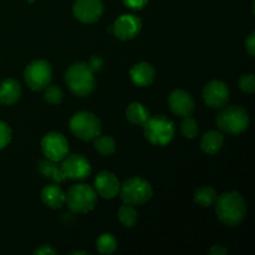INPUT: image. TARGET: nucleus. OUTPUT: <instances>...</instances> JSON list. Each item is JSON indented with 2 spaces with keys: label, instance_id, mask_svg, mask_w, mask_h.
Listing matches in <instances>:
<instances>
[{
  "label": "nucleus",
  "instance_id": "72a5a7b5",
  "mask_svg": "<svg viewBox=\"0 0 255 255\" xmlns=\"http://www.w3.org/2000/svg\"><path fill=\"white\" fill-rule=\"evenodd\" d=\"M209 254L211 255H227L228 254V251L227 248H224L223 246H213L209 251Z\"/></svg>",
  "mask_w": 255,
  "mask_h": 255
},
{
  "label": "nucleus",
  "instance_id": "f8f14e48",
  "mask_svg": "<svg viewBox=\"0 0 255 255\" xmlns=\"http://www.w3.org/2000/svg\"><path fill=\"white\" fill-rule=\"evenodd\" d=\"M72 11L79 21L92 24L102 16L104 4L101 0H76Z\"/></svg>",
  "mask_w": 255,
  "mask_h": 255
},
{
  "label": "nucleus",
  "instance_id": "c9c22d12",
  "mask_svg": "<svg viewBox=\"0 0 255 255\" xmlns=\"http://www.w3.org/2000/svg\"><path fill=\"white\" fill-rule=\"evenodd\" d=\"M107 31H109V32H114V26H110Z\"/></svg>",
  "mask_w": 255,
  "mask_h": 255
},
{
  "label": "nucleus",
  "instance_id": "5701e85b",
  "mask_svg": "<svg viewBox=\"0 0 255 255\" xmlns=\"http://www.w3.org/2000/svg\"><path fill=\"white\" fill-rule=\"evenodd\" d=\"M95 148L102 156H111L116 151V142L111 136H101L95 138Z\"/></svg>",
  "mask_w": 255,
  "mask_h": 255
},
{
  "label": "nucleus",
  "instance_id": "c756f323",
  "mask_svg": "<svg viewBox=\"0 0 255 255\" xmlns=\"http://www.w3.org/2000/svg\"><path fill=\"white\" fill-rule=\"evenodd\" d=\"M148 0H124V4L132 10H141L147 5Z\"/></svg>",
  "mask_w": 255,
  "mask_h": 255
},
{
  "label": "nucleus",
  "instance_id": "9d476101",
  "mask_svg": "<svg viewBox=\"0 0 255 255\" xmlns=\"http://www.w3.org/2000/svg\"><path fill=\"white\" fill-rule=\"evenodd\" d=\"M60 167H61L65 178L72 179V181L86 179L91 174L92 171L89 159L85 158L81 154L66 156L62 159V163L60 164Z\"/></svg>",
  "mask_w": 255,
  "mask_h": 255
},
{
  "label": "nucleus",
  "instance_id": "aec40b11",
  "mask_svg": "<svg viewBox=\"0 0 255 255\" xmlns=\"http://www.w3.org/2000/svg\"><path fill=\"white\" fill-rule=\"evenodd\" d=\"M57 162L51 161V159H41L39 162V172L42 177L47 179H51V181L56 182V183H61L64 182L65 176L61 171V167L57 166Z\"/></svg>",
  "mask_w": 255,
  "mask_h": 255
},
{
  "label": "nucleus",
  "instance_id": "39448f33",
  "mask_svg": "<svg viewBox=\"0 0 255 255\" xmlns=\"http://www.w3.org/2000/svg\"><path fill=\"white\" fill-rule=\"evenodd\" d=\"M119 194L121 196L124 203L134 207L148 202L152 198L153 189L146 179L141 177H133L121 184Z\"/></svg>",
  "mask_w": 255,
  "mask_h": 255
},
{
  "label": "nucleus",
  "instance_id": "e433bc0d",
  "mask_svg": "<svg viewBox=\"0 0 255 255\" xmlns=\"http://www.w3.org/2000/svg\"><path fill=\"white\" fill-rule=\"evenodd\" d=\"M35 0H27V2H30V4H31V2H34Z\"/></svg>",
  "mask_w": 255,
  "mask_h": 255
},
{
  "label": "nucleus",
  "instance_id": "412c9836",
  "mask_svg": "<svg viewBox=\"0 0 255 255\" xmlns=\"http://www.w3.org/2000/svg\"><path fill=\"white\" fill-rule=\"evenodd\" d=\"M126 117L131 124L136 126H143L149 119V111L139 102H133L126 110Z\"/></svg>",
  "mask_w": 255,
  "mask_h": 255
},
{
  "label": "nucleus",
  "instance_id": "473e14b6",
  "mask_svg": "<svg viewBox=\"0 0 255 255\" xmlns=\"http://www.w3.org/2000/svg\"><path fill=\"white\" fill-rule=\"evenodd\" d=\"M246 49L251 56L255 55V32L253 31L246 40Z\"/></svg>",
  "mask_w": 255,
  "mask_h": 255
},
{
  "label": "nucleus",
  "instance_id": "4be33fe9",
  "mask_svg": "<svg viewBox=\"0 0 255 255\" xmlns=\"http://www.w3.org/2000/svg\"><path fill=\"white\" fill-rule=\"evenodd\" d=\"M216 189L212 187H201L194 192V202L201 207H212L217 201Z\"/></svg>",
  "mask_w": 255,
  "mask_h": 255
},
{
  "label": "nucleus",
  "instance_id": "6ab92c4d",
  "mask_svg": "<svg viewBox=\"0 0 255 255\" xmlns=\"http://www.w3.org/2000/svg\"><path fill=\"white\" fill-rule=\"evenodd\" d=\"M224 136L221 132L212 129L204 133L201 141V148L208 154H216L223 147Z\"/></svg>",
  "mask_w": 255,
  "mask_h": 255
},
{
  "label": "nucleus",
  "instance_id": "6e6552de",
  "mask_svg": "<svg viewBox=\"0 0 255 255\" xmlns=\"http://www.w3.org/2000/svg\"><path fill=\"white\" fill-rule=\"evenodd\" d=\"M51 66L45 60H35L30 62L24 71V79L32 91H42L51 82Z\"/></svg>",
  "mask_w": 255,
  "mask_h": 255
},
{
  "label": "nucleus",
  "instance_id": "dca6fc26",
  "mask_svg": "<svg viewBox=\"0 0 255 255\" xmlns=\"http://www.w3.org/2000/svg\"><path fill=\"white\" fill-rule=\"evenodd\" d=\"M129 75H131L132 82L136 86L146 87L149 86L154 81L156 70H154V67L149 62L142 61L132 66Z\"/></svg>",
  "mask_w": 255,
  "mask_h": 255
},
{
  "label": "nucleus",
  "instance_id": "2f4dec72",
  "mask_svg": "<svg viewBox=\"0 0 255 255\" xmlns=\"http://www.w3.org/2000/svg\"><path fill=\"white\" fill-rule=\"evenodd\" d=\"M34 254H39V255H56L57 251L56 249L52 248L51 246L49 244H45V246L39 247L37 249H35Z\"/></svg>",
  "mask_w": 255,
  "mask_h": 255
},
{
  "label": "nucleus",
  "instance_id": "c85d7f7f",
  "mask_svg": "<svg viewBox=\"0 0 255 255\" xmlns=\"http://www.w3.org/2000/svg\"><path fill=\"white\" fill-rule=\"evenodd\" d=\"M11 129L9 125L4 121H0V149L6 147L11 141Z\"/></svg>",
  "mask_w": 255,
  "mask_h": 255
},
{
  "label": "nucleus",
  "instance_id": "f257e3e1",
  "mask_svg": "<svg viewBox=\"0 0 255 255\" xmlns=\"http://www.w3.org/2000/svg\"><path fill=\"white\" fill-rule=\"evenodd\" d=\"M216 212L219 221L228 227H238L247 214V204L243 196L236 191L226 192L217 197Z\"/></svg>",
  "mask_w": 255,
  "mask_h": 255
},
{
  "label": "nucleus",
  "instance_id": "f3484780",
  "mask_svg": "<svg viewBox=\"0 0 255 255\" xmlns=\"http://www.w3.org/2000/svg\"><path fill=\"white\" fill-rule=\"evenodd\" d=\"M41 201L52 209L61 208L66 201V194L57 184H47L41 191Z\"/></svg>",
  "mask_w": 255,
  "mask_h": 255
},
{
  "label": "nucleus",
  "instance_id": "393cba45",
  "mask_svg": "<svg viewBox=\"0 0 255 255\" xmlns=\"http://www.w3.org/2000/svg\"><path fill=\"white\" fill-rule=\"evenodd\" d=\"M96 247L99 253L112 254L117 249V241L112 234L104 233L97 238Z\"/></svg>",
  "mask_w": 255,
  "mask_h": 255
},
{
  "label": "nucleus",
  "instance_id": "a211bd4d",
  "mask_svg": "<svg viewBox=\"0 0 255 255\" xmlns=\"http://www.w3.org/2000/svg\"><path fill=\"white\" fill-rule=\"evenodd\" d=\"M21 96V86L15 79H5L0 84V104L14 105Z\"/></svg>",
  "mask_w": 255,
  "mask_h": 255
},
{
  "label": "nucleus",
  "instance_id": "0eeeda50",
  "mask_svg": "<svg viewBox=\"0 0 255 255\" xmlns=\"http://www.w3.org/2000/svg\"><path fill=\"white\" fill-rule=\"evenodd\" d=\"M65 202L74 213H89L96 206L97 193L91 186L76 184L69 189Z\"/></svg>",
  "mask_w": 255,
  "mask_h": 255
},
{
  "label": "nucleus",
  "instance_id": "f03ea898",
  "mask_svg": "<svg viewBox=\"0 0 255 255\" xmlns=\"http://www.w3.org/2000/svg\"><path fill=\"white\" fill-rule=\"evenodd\" d=\"M65 80L72 94L80 97L91 95L96 89V79L94 71L85 62H75L67 69Z\"/></svg>",
  "mask_w": 255,
  "mask_h": 255
},
{
  "label": "nucleus",
  "instance_id": "2eb2a0df",
  "mask_svg": "<svg viewBox=\"0 0 255 255\" xmlns=\"http://www.w3.org/2000/svg\"><path fill=\"white\" fill-rule=\"evenodd\" d=\"M120 187H121V183L119 178L111 172L102 171L95 178V191L102 198L112 199L119 196Z\"/></svg>",
  "mask_w": 255,
  "mask_h": 255
},
{
  "label": "nucleus",
  "instance_id": "ddd939ff",
  "mask_svg": "<svg viewBox=\"0 0 255 255\" xmlns=\"http://www.w3.org/2000/svg\"><path fill=\"white\" fill-rule=\"evenodd\" d=\"M114 34L120 40H131L139 34L142 27L141 19L136 15L124 14L115 21Z\"/></svg>",
  "mask_w": 255,
  "mask_h": 255
},
{
  "label": "nucleus",
  "instance_id": "bb28decb",
  "mask_svg": "<svg viewBox=\"0 0 255 255\" xmlns=\"http://www.w3.org/2000/svg\"><path fill=\"white\" fill-rule=\"evenodd\" d=\"M45 101H47L51 105H60L64 100V92L56 85H52V86H47L45 89V95H44Z\"/></svg>",
  "mask_w": 255,
  "mask_h": 255
},
{
  "label": "nucleus",
  "instance_id": "a878e982",
  "mask_svg": "<svg viewBox=\"0 0 255 255\" xmlns=\"http://www.w3.org/2000/svg\"><path fill=\"white\" fill-rule=\"evenodd\" d=\"M181 131L183 136L188 139H193L198 136L199 126L198 122L192 117H184V120L181 124Z\"/></svg>",
  "mask_w": 255,
  "mask_h": 255
},
{
  "label": "nucleus",
  "instance_id": "20e7f679",
  "mask_svg": "<svg viewBox=\"0 0 255 255\" xmlns=\"http://www.w3.org/2000/svg\"><path fill=\"white\" fill-rule=\"evenodd\" d=\"M144 137L149 143L154 146L163 147L171 143L174 137V124L167 117L158 116L149 117L143 125Z\"/></svg>",
  "mask_w": 255,
  "mask_h": 255
},
{
  "label": "nucleus",
  "instance_id": "1a4fd4ad",
  "mask_svg": "<svg viewBox=\"0 0 255 255\" xmlns=\"http://www.w3.org/2000/svg\"><path fill=\"white\" fill-rule=\"evenodd\" d=\"M41 149L47 159L60 162L69 153V143L64 134L59 132H49L42 138Z\"/></svg>",
  "mask_w": 255,
  "mask_h": 255
},
{
  "label": "nucleus",
  "instance_id": "4468645a",
  "mask_svg": "<svg viewBox=\"0 0 255 255\" xmlns=\"http://www.w3.org/2000/svg\"><path fill=\"white\" fill-rule=\"evenodd\" d=\"M168 105L171 111L179 117H188L196 109V102L191 94L184 90H174L168 97Z\"/></svg>",
  "mask_w": 255,
  "mask_h": 255
},
{
  "label": "nucleus",
  "instance_id": "7ed1b4c3",
  "mask_svg": "<svg viewBox=\"0 0 255 255\" xmlns=\"http://www.w3.org/2000/svg\"><path fill=\"white\" fill-rule=\"evenodd\" d=\"M216 124L224 133L239 134L249 127L248 112L243 107L232 105L219 112Z\"/></svg>",
  "mask_w": 255,
  "mask_h": 255
},
{
  "label": "nucleus",
  "instance_id": "9b49d317",
  "mask_svg": "<svg viewBox=\"0 0 255 255\" xmlns=\"http://www.w3.org/2000/svg\"><path fill=\"white\" fill-rule=\"evenodd\" d=\"M229 87L226 82L213 80L203 90V99L211 109H223L229 101Z\"/></svg>",
  "mask_w": 255,
  "mask_h": 255
},
{
  "label": "nucleus",
  "instance_id": "f704fd0d",
  "mask_svg": "<svg viewBox=\"0 0 255 255\" xmlns=\"http://www.w3.org/2000/svg\"><path fill=\"white\" fill-rule=\"evenodd\" d=\"M70 255H89V253L84 251H74L70 253Z\"/></svg>",
  "mask_w": 255,
  "mask_h": 255
},
{
  "label": "nucleus",
  "instance_id": "423d86ee",
  "mask_svg": "<svg viewBox=\"0 0 255 255\" xmlns=\"http://www.w3.org/2000/svg\"><path fill=\"white\" fill-rule=\"evenodd\" d=\"M70 131L82 141H92L101 134V122L91 112L79 111L70 120Z\"/></svg>",
  "mask_w": 255,
  "mask_h": 255
},
{
  "label": "nucleus",
  "instance_id": "b1692460",
  "mask_svg": "<svg viewBox=\"0 0 255 255\" xmlns=\"http://www.w3.org/2000/svg\"><path fill=\"white\" fill-rule=\"evenodd\" d=\"M119 219L121 224L126 228H132L137 222V212L133 206L125 203L121 208L119 209Z\"/></svg>",
  "mask_w": 255,
  "mask_h": 255
},
{
  "label": "nucleus",
  "instance_id": "7c9ffc66",
  "mask_svg": "<svg viewBox=\"0 0 255 255\" xmlns=\"http://www.w3.org/2000/svg\"><path fill=\"white\" fill-rule=\"evenodd\" d=\"M87 65H89L90 69H91L94 72L100 71V70L102 69V66H104V60H102L100 56H92Z\"/></svg>",
  "mask_w": 255,
  "mask_h": 255
},
{
  "label": "nucleus",
  "instance_id": "cd10ccee",
  "mask_svg": "<svg viewBox=\"0 0 255 255\" xmlns=\"http://www.w3.org/2000/svg\"><path fill=\"white\" fill-rule=\"evenodd\" d=\"M239 89L246 94H254L255 91V76L254 74H246L239 80Z\"/></svg>",
  "mask_w": 255,
  "mask_h": 255
}]
</instances>
